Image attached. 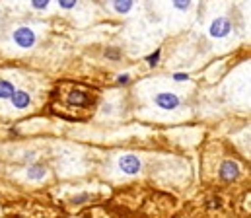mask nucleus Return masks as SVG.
I'll list each match as a JSON object with an SVG mask.
<instances>
[{
  "instance_id": "obj_1",
  "label": "nucleus",
  "mask_w": 251,
  "mask_h": 218,
  "mask_svg": "<svg viewBox=\"0 0 251 218\" xmlns=\"http://www.w3.org/2000/svg\"><path fill=\"white\" fill-rule=\"evenodd\" d=\"M98 101H100L98 88H92L80 82L63 80L51 92L49 109L57 117H63L68 121H86L94 113Z\"/></svg>"
},
{
  "instance_id": "obj_2",
  "label": "nucleus",
  "mask_w": 251,
  "mask_h": 218,
  "mask_svg": "<svg viewBox=\"0 0 251 218\" xmlns=\"http://www.w3.org/2000/svg\"><path fill=\"white\" fill-rule=\"evenodd\" d=\"M12 43L18 49H31L37 43V33L29 25H20L12 31Z\"/></svg>"
},
{
  "instance_id": "obj_3",
  "label": "nucleus",
  "mask_w": 251,
  "mask_h": 218,
  "mask_svg": "<svg viewBox=\"0 0 251 218\" xmlns=\"http://www.w3.org/2000/svg\"><path fill=\"white\" fill-rule=\"evenodd\" d=\"M232 29H234V25L228 16H216L208 25V35L212 39H226V37H230Z\"/></svg>"
},
{
  "instance_id": "obj_4",
  "label": "nucleus",
  "mask_w": 251,
  "mask_h": 218,
  "mask_svg": "<svg viewBox=\"0 0 251 218\" xmlns=\"http://www.w3.org/2000/svg\"><path fill=\"white\" fill-rule=\"evenodd\" d=\"M154 103L164 111H174L181 105V97L174 92H160L154 96Z\"/></svg>"
},
{
  "instance_id": "obj_5",
  "label": "nucleus",
  "mask_w": 251,
  "mask_h": 218,
  "mask_svg": "<svg viewBox=\"0 0 251 218\" xmlns=\"http://www.w3.org/2000/svg\"><path fill=\"white\" fill-rule=\"evenodd\" d=\"M119 168L121 171L126 175H136L140 170H142V162L138 156H132V154H125L119 158Z\"/></svg>"
},
{
  "instance_id": "obj_6",
  "label": "nucleus",
  "mask_w": 251,
  "mask_h": 218,
  "mask_svg": "<svg viewBox=\"0 0 251 218\" xmlns=\"http://www.w3.org/2000/svg\"><path fill=\"white\" fill-rule=\"evenodd\" d=\"M218 175H220L222 181H236L238 175H240V168L234 160H226V162H222V166L218 170Z\"/></svg>"
},
{
  "instance_id": "obj_7",
  "label": "nucleus",
  "mask_w": 251,
  "mask_h": 218,
  "mask_svg": "<svg viewBox=\"0 0 251 218\" xmlns=\"http://www.w3.org/2000/svg\"><path fill=\"white\" fill-rule=\"evenodd\" d=\"M10 103L14 109H25L31 105V96L24 90H16L12 96H10Z\"/></svg>"
},
{
  "instance_id": "obj_8",
  "label": "nucleus",
  "mask_w": 251,
  "mask_h": 218,
  "mask_svg": "<svg viewBox=\"0 0 251 218\" xmlns=\"http://www.w3.org/2000/svg\"><path fill=\"white\" fill-rule=\"evenodd\" d=\"M109 8L119 16H126L136 8V0H109Z\"/></svg>"
},
{
  "instance_id": "obj_9",
  "label": "nucleus",
  "mask_w": 251,
  "mask_h": 218,
  "mask_svg": "<svg viewBox=\"0 0 251 218\" xmlns=\"http://www.w3.org/2000/svg\"><path fill=\"white\" fill-rule=\"evenodd\" d=\"M45 173H47V170L41 164H33V166L27 168V177H31V179H43Z\"/></svg>"
},
{
  "instance_id": "obj_10",
  "label": "nucleus",
  "mask_w": 251,
  "mask_h": 218,
  "mask_svg": "<svg viewBox=\"0 0 251 218\" xmlns=\"http://www.w3.org/2000/svg\"><path fill=\"white\" fill-rule=\"evenodd\" d=\"M170 4L176 12H181V14H187L193 8V0H170Z\"/></svg>"
},
{
  "instance_id": "obj_11",
  "label": "nucleus",
  "mask_w": 251,
  "mask_h": 218,
  "mask_svg": "<svg viewBox=\"0 0 251 218\" xmlns=\"http://www.w3.org/2000/svg\"><path fill=\"white\" fill-rule=\"evenodd\" d=\"M14 92H16V88L10 80H0V99H10V96Z\"/></svg>"
},
{
  "instance_id": "obj_12",
  "label": "nucleus",
  "mask_w": 251,
  "mask_h": 218,
  "mask_svg": "<svg viewBox=\"0 0 251 218\" xmlns=\"http://www.w3.org/2000/svg\"><path fill=\"white\" fill-rule=\"evenodd\" d=\"M29 2V6L35 10V12H45V10H49V6H51V0H27Z\"/></svg>"
},
{
  "instance_id": "obj_13",
  "label": "nucleus",
  "mask_w": 251,
  "mask_h": 218,
  "mask_svg": "<svg viewBox=\"0 0 251 218\" xmlns=\"http://www.w3.org/2000/svg\"><path fill=\"white\" fill-rule=\"evenodd\" d=\"M78 2H80V0H57L59 8H61V10H64V12H68V10H74V8L78 6Z\"/></svg>"
},
{
  "instance_id": "obj_14",
  "label": "nucleus",
  "mask_w": 251,
  "mask_h": 218,
  "mask_svg": "<svg viewBox=\"0 0 251 218\" xmlns=\"http://www.w3.org/2000/svg\"><path fill=\"white\" fill-rule=\"evenodd\" d=\"M174 80H177V82H185V80H189L187 74H174Z\"/></svg>"
},
{
  "instance_id": "obj_15",
  "label": "nucleus",
  "mask_w": 251,
  "mask_h": 218,
  "mask_svg": "<svg viewBox=\"0 0 251 218\" xmlns=\"http://www.w3.org/2000/svg\"><path fill=\"white\" fill-rule=\"evenodd\" d=\"M117 82H119V84H126V82H128V76H119Z\"/></svg>"
}]
</instances>
